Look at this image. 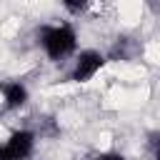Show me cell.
I'll use <instances>...</instances> for the list:
<instances>
[{
  "label": "cell",
  "mask_w": 160,
  "mask_h": 160,
  "mask_svg": "<svg viewBox=\"0 0 160 160\" xmlns=\"http://www.w3.org/2000/svg\"><path fill=\"white\" fill-rule=\"evenodd\" d=\"M38 45L48 60L62 62L78 52V30L70 20L60 22H42L38 28Z\"/></svg>",
  "instance_id": "6da1fadb"
},
{
  "label": "cell",
  "mask_w": 160,
  "mask_h": 160,
  "mask_svg": "<svg viewBox=\"0 0 160 160\" xmlns=\"http://www.w3.org/2000/svg\"><path fill=\"white\" fill-rule=\"evenodd\" d=\"M108 62V55L95 50V48H85L80 52H75V60H72V68H70V75L68 80L70 82H90Z\"/></svg>",
  "instance_id": "7a4b0ae2"
},
{
  "label": "cell",
  "mask_w": 160,
  "mask_h": 160,
  "mask_svg": "<svg viewBox=\"0 0 160 160\" xmlns=\"http://www.w3.org/2000/svg\"><path fill=\"white\" fill-rule=\"evenodd\" d=\"M38 135L32 128H18L0 142V160H28L35 152Z\"/></svg>",
  "instance_id": "3957f363"
},
{
  "label": "cell",
  "mask_w": 160,
  "mask_h": 160,
  "mask_svg": "<svg viewBox=\"0 0 160 160\" xmlns=\"http://www.w3.org/2000/svg\"><path fill=\"white\" fill-rule=\"evenodd\" d=\"M28 100H30V90L22 80H0V115L25 108Z\"/></svg>",
  "instance_id": "277c9868"
},
{
  "label": "cell",
  "mask_w": 160,
  "mask_h": 160,
  "mask_svg": "<svg viewBox=\"0 0 160 160\" xmlns=\"http://www.w3.org/2000/svg\"><path fill=\"white\" fill-rule=\"evenodd\" d=\"M85 160H130V158H125V155L118 152V150H100V152L88 155Z\"/></svg>",
  "instance_id": "5b68a950"
},
{
  "label": "cell",
  "mask_w": 160,
  "mask_h": 160,
  "mask_svg": "<svg viewBox=\"0 0 160 160\" xmlns=\"http://www.w3.org/2000/svg\"><path fill=\"white\" fill-rule=\"evenodd\" d=\"M62 8H65L68 12H72V15H82V12H88L92 5L85 2V0H82V2H70V0H68V2H62Z\"/></svg>",
  "instance_id": "8992f818"
}]
</instances>
